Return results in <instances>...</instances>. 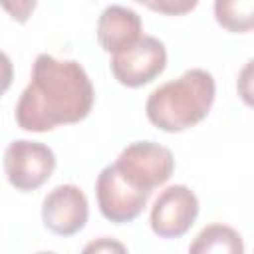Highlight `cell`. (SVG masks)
Returning a JSON list of instances; mask_svg holds the SVG:
<instances>
[{
	"instance_id": "obj_1",
	"label": "cell",
	"mask_w": 254,
	"mask_h": 254,
	"mask_svg": "<svg viewBox=\"0 0 254 254\" xmlns=\"http://www.w3.org/2000/svg\"><path fill=\"white\" fill-rule=\"evenodd\" d=\"M95 91L83 65L40 54L30 81L16 103V123L30 133H46L60 125L83 121L93 107Z\"/></svg>"
},
{
	"instance_id": "obj_2",
	"label": "cell",
	"mask_w": 254,
	"mask_h": 254,
	"mask_svg": "<svg viewBox=\"0 0 254 254\" xmlns=\"http://www.w3.org/2000/svg\"><path fill=\"white\" fill-rule=\"evenodd\" d=\"M216 83L202 67L187 69L181 77L153 89L145 103L147 119L165 133H181L198 125L210 111Z\"/></svg>"
},
{
	"instance_id": "obj_3",
	"label": "cell",
	"mask_w": 254,
	"mask_h": 254,
	"mask_svg": "<svg viewBox=\"0 0 254 254\" xmlns=\"http://www.w3.org/2000/svg\"><path fill=\"white\" fill-rule=\"evenodd\" d=\"M113 165L131 187L147 194L165 185L175 173V157L171 149L155 141L129 143Z\"/></svg>"
},
{
	"instance_id": "obj_4",
	"label": "cell",
	"mask_w": 254,
	"mask_h": 254,
	"mask_svg": "<svg viewBox=\"0 0 254 254\" xmlns=\"http://www.w3.org/2000/svg\"><path fill=\"white\" fill-rule=\"evenodd\" d=\"M56 171L54 151L38 141L16 139L4 151V175L22 192L40 189Z\"/></svg>"
},
{
	"instance_id": "obj_5",
	"label": "cell",
	"mask_w": 254,
	"mask_h": 254,
	"mask_svg": "<svg viewBox=\"0 0 254 254\" xmlns=\"http://www.w3.org/2000/svg\"><path fill=\"white\" fill-rule=\"evenodd\" d=\"M111 73L125 87H143L167 67V48L155 36H141L133 46L111 56Z\"/></svg>"
},
{
	"instance_id": "obj_6",
	"label": "cell",
	"mask_w": 254,
	"mask_h": 254,
	"mask_svg": "<svg viewBox=\"0 0 254 254\" xmlns=\"http://www.w3.org/2000/svg\"><path fill=\"white\" fill-rule=\"evenodd\" d=\"M95 196H97V206L103 218L115 224H125L135 220L143 212L151 194L131 187L121 177L117 167L111 163L103 167L101 173L97 175Z\"/></svg>"
},
{
	"instance_id": "obj_7",
	"label": "cell",
	"mask_w": 254,
	"mask_h": 254,
	"mask_svg": "<svg viewBox=\"0 0 254 254\" xmlns=\"http://www.w3.org/2000/svg\"><path fill=\"white\" fill-rule=\"evenodd\" d=\"M198 208L200 204L194 190L185 185L167 187L151 208V230L159 238H181L196 222Z\"/></svg>"
},
{
	"instance_id": "obj_8",
	"label": "cell",
	"mask_w": 254,
	"mask_h": 254,
	"mask_svg": "<svg viewBox=\"0 0 254 254\" xmlns=\"http://www.w3.org/2000/svg\"><path fill=\"white\" fill-rule=\"evenodd\" d=\"M89 204L83 190L75 185L54 187L42 202V222L58 236H73L87 224Z\"/></svg>"
},
{
	"instance_id": "obj_9",
	"label": "cell",
	"mask_w": 254,
	"mask_h": 254,
	"mask_svg": "<svg viewBox=\"0 0 254 254\" xmlns=\"http://www.w3.org/2000/svg\"><path fill=\"white\" fill-rule=\"evenodd\" d=\"M143 36L141 16L119 4L107 6L97 20V42L107 54H117L133 46Z\"/></svg>"
},
{
	"instance_id": "obj_10",
	"label": "cell",
	"mask_w": 254,
	"mask_h": 254,
	"mask_svg": "<svg viewBox=\"0 0 254 254\" xmlns=\"http://www.w3.org/2000/svg\"><path fill=\"white\" fill-rule=\"evenodd\" d=\"M189 252L192 254H242L244 252V242L242 236L226 226V224H208L204 226L192 244L189 246Z\"/></svg>"
},
{
	"instance_id": "obj_11",
	"label": "cell",
	"mask_w": 254,
	"mask_h": 254,
	"mask_svg": "<svg viewBox=\"0 0 254 254\" xmlns=\"http://www.w3.org/2000/svg\"><path fill=\"white\" fill-rule=\"evenodd\" d=\"M214 20L230 34L254 30V0H214Z\"/></svg>"
},
{
	"instance_id": "obj_12",
	"label": "cell",
	"mask_w": 254,
	"mask_h": 254,
	"mask_svg": "<svg viewBox=\"0 0 254 254\" xmlns=\"http://www.w3.org/2000/svg\"><path fill=\"white\" fill-rule=\"evenodd\" d=\"M135 2L165 16H185L192 12L198 4V0H135Z\"/></svg>"
},
{
	"instance_id": "obj_13",
	"label": "cell",
	"mask_w": 254,
	"mask_h": 254,
	"mask_svg": "<svg viewBox=\"0 0 254 254\" xmlns=\"http://www.w3.org/2000/svg\"><path fill=\"white\" fill-rule=\"evenodd\" d=\"M236 93H238V97L242 99L244 105L254 109V58H250L242 65V69L238 71Z\"/></svg>"
},
{
	"instance_id": "obj_14",
	"label": "cell",
	"mask_w": 254,
	"mask_h": 254,
	"mask_svg": "<svg viewBox=\"0 0 254 254\" xmlns=\"http://www.w3.org/2000/svg\"><path fill=\"white\" fill-rule=\"evenodd\" d=\"M36 6L38 0H2V8L6 10V14L18 24H26L34 14Z\"/></svg>"
},
{
	"instance_id": "obj_15",
	"label": "cell",
	"mask_w": 254,
	"mask_h": 254,
	"mask_svg": "<svg viewBox=\"0 0 254 254\" xmlns=\"http://www.w3.org/2000/svg\"><path fill=\"white\" fill-rule=\"evenodd\" d=\"M85 252H111V250H117V252H125V246L121 242H115L111 238H99L97 242H91L83 248Z\"/></svg>"
}]
</instances>
